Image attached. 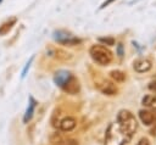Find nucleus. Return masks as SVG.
<instances>
[{
    "mask_svg": "<svg viewBox=\"0 0 156 145\" xmlns=\"http://www.w3.org/2000/svg\"><path fill=\"white\" fill-rule=\"evenodd\" d=\"M32 61H33V57H30V58L28 60V62L26 63V66H24V68H23V71H22V74H21V77H22V78H24V77H26V74H27V71L29 69Z\"/></svg>",
    "mask_w": 156,
    "mask_h": 145,
    "instance_id": "nucleus-17",
    "label": "nucleus"
},
{
    "mask_svg": "<svg viewBox=\"0 0 156 145\" xmlns=\"http://www.w3.org/2000/svg\"><path fill=\"white\" fill-rule=\"evenodd\" d=\"M149 89H150V90H155V91H156V80L149 84Z\"/></svg>",
    "mask_w": 156,
    "mask_h": 145,
    "instance_id": "nucleus-20",
    "label": "nucleus"
},
{
    "mask_svg": "<svg viewBox=\"0 0 156 145\" xmlns=\"http://www.w3.org/2000/svg\"><path fill=\"white\" fill-rule=\"evenodd\" d=\"M139 118L144 126H151L152 123L156 122V111L140 110L139 111Z\"/></svg>",
    "mask_w": 156,
    "mask_h": 145,
    "instance_id": "nucleus-7",
    "label": "nucleus"
},
{
    "mask_svg": "<svg viewBox=\"0 0 156 145\" xmlns=\"http://www.w3.org/2000/svg\"><path fill=\"white\" fill-rule=\"evenodd\" d=\"M132 136L116 122L111 123L105 134V145H126Z\"/></svg>",
    "mask_w": 156,
    "mask_h": 145,
    "instance_id": "nucleus-1",
    "label": "nucleus"
},
{
    "mask_svg": "<svg viewBox=\"0 0 156 145\" xmlns=\"http://www.w3.org/2000/svg\"><path fill=\"white\" fill-rule=\"evenodd\" d=\"M58 60H62V61H67V60H71L72 58V55L62 49H54V54H52Z\"/></svg>",
    "mask_w": 156,
    "mask_h": 145,
    "instance_id": "nucleus-14",
    "label": "nucleus"
},
{
    "mask_svg": "<svg viewBox=\"0 0 156 145\" xmlns=\"http://www.w3.org/2000/svg\"><path fill=\"white\" fill-rule=\"evenodd\" d=\"M136 145H150V141H149L147 138H141V139L138 141Z\"/></svg>",
    "mask_w": 156,
    "mask_h": 145,
    "instance_id": "nucleus-19",
    "label": "nucleus"
},
{
    "mask_svg": "<svg viewBox=\"0 0 156 145\" xmlns=\"http://www.w3.org/2000/svg\"><path fill=\"white\" fill-rule=\"evenodd\" d=\"M57 145H79V143L76 139H65V140L58 141Z\"/></svg>",
    "mask_w": 156,
    "mask_h": 145,
    "instance_id": "nucleus-16",
    "label": "nucleus"
},
{
    "mask_svg": "<svg viewBox=\"0 0 156 145\" xmlns=\"http://www.w3.org/2000/svg\"><path fill=\"white\" fill-rule=\"evenodd\" d=\"M117 123L130 136H133V134L135 133V130L138 128V122H136L134 115L130 111H128V110H121L118 112V115H117Z\"/></svg>",
    "mask_w": 156,
    "mask_h": 145,
    "instance_id": "nucleus-2",
    "label": "nucleus"
},
{
    "mask_svg": "<svg viewBox=\"0 0 156 145\" xmlns=\"http://www.w3.org/2000/svg\"><path fill=\"white\" fill-rule=\"evenodd\" d=\"M76 126H77V119L74 117H65L58 123L60 129L63 130V132H71L76 128Z\"/></svg>",
    "mask_w": 156,
    "mask_h": 145,
    "instance_id": "nucleus-10",
    "label": "nucleus"
},
{
    "mask_svg": "<svg viewBox=\"0 0 156 145\" xmlns=\"http://www.w3.org/2000/svg\"><path fill=\"white\" fill-rule=\"evenodd\" d=\"M61 89H62L65 93L71 94V95H76V94H78L79 90H80V84H79L78 78H77L76 76L72 74V76L68 78V80L63 84V87H62Z\"/></svg>",
    "mask_w": 156,
    "mask_h": 145,
    "instance_id": "nucleus-5",
    "label": "nucleus"
},
{
    "mask_svg": "<svg viewBox=\"0 0 156 145\" xmlns=\"http://www.w3.org/2000/svg\"><path fill=\"white\" fill-rule=\"evenodd\" d=\"M96 87H98V89H99L102 94L108 95V96L116 95L117 91H118V90H117V87H116L112 82L106 80V79H101V80L96 82Z\"/></svg>",
    "mask_w": 156,
    "mask_h": 145,
    "instance_id": "nucleus-6",
    "label": "nucleus"
},
{
    "mask_svg": "<svg viewBox=\"0 0 156 145\" xmlns=\"http://www.w3.org/2000/svg\"><path fill=\"white\" fill-rule=\"evenodd\" d=\"M133 67L138 73H145L151 69V61L147 58H136L133 63Z\"/></svg>",
    "mask_w": 156,
    "mask_h": 145,
    "instance_id": "nucleus-8",
    "label": "nucleus"
},
{
    "mask_svg": "<svg viewBox=\"0 0 156 145\" xmlns=\"http://www.w3.org/2000/svg\"><path fill=\"white\" fill-rule=\"evenodd\" d=\"M100 41L107 44V45H112L113 44V39L112 38H100Z\"/></svg>",
    "mask_w": 156,
    "mask_h": 145,
    "instance_id": "nucleus-18",
    "label": "nucleus"
},
{
    "mask_svg": "<svg viewBox=\"0 0 156 145\" xmlns=\"http://www.w3.org/2000/svg\"><path fill=\"white\" fill-rule=\"evenodd\" d=\"M141 104L144 106H147V107H152L154 110H156V94H147L143 97L141 100Z\"/></svg>",
    "mask_w": 156,
    "mask_h": 145,
    "instance_id": "nucleus-12",
    "label": "nucleus"
},
{
    "mask_svg": "<svg viewBox=\"0 0 156 145\" xmlns=\"http://www.w3.org/2000/svg\"><path fill=\"white\" fill-rule=\"evenodd\" d=\"M110 77L116 82V83H122L126 80V73L119 71V69H113L110 72Z\"/></svg>",
    "mask_w": 156,
    "mask_h": 145,
    "instance_id": "nucleus-15",
    "label": "nucleus"
},
{
    "mask_svg": "<svg viewBox=\"0 0 156 145\" xmlns=\"http://www.w3.org/2000/svg\"><path fill=\"white\" fill-rule=\"evenodd\" d=\"M15 23H16V18H11V19L4 22V23L0 26V35L7 34V33L12 29V27L15 26Z\"/></svg>",
    "mask_w": 156,
    "mask_h": 145,
    "instance_id": "nucleus-13",
    "label": "nucleus"
},
{
    "mask_svg": "<svg viewBox=\"0 0 156 145\" xmlns=\"http://www.w3.org/2000/svg\"><path fill=\"white\" fill-rule=\"evenodd\" d=\"M71 76H72V73L68 72V71H63V69L57 71V72L55 73V76H54V82H55V84H56L57 87L62 88L63 84L68 80V78H69Z\"/></svg>",
    "mask_w": 156,
    "mask_h": 145,
    "instance_id": "nucleus-9",
    "label": "nucleus"
},
{
    "mask_svg": "<svg viewBox=\"0 0 156 145\" xmlns=\"http://www.w3.org/2000/svg\"><path fill=\"white\" fill-rule=\"evenodd\" d=\"M89 54L94 60V62L101 66H107L113 58L112 52L106 46H102V45H93L89 50Z\"/></svg>",
    "mask_w": 156,
    "mask_h": 145,
    "instance_id": "nucleus-3",
    "label": "nucleus"
},
{
    "mask_svg": "<svg viewBox=\"0 0 156 145\" xmlns=\"http://www.w3.org/2000/svg\"><path fill=\"white\" fill-rule=\"evenodd\" d=\"M0 1H1V0H0Z\"/></svg>",
    "mask_w": 156,
    "mask_h": 145,
    "instance_id": "nucleus-21",
    "label": "nucleus"
},
{
    "mask_svg": "<svg viewBox=\"0 0 156 145\" xmlns=\"http://www.w3.org/2000/svg\"><path fill=\"white\" fill-rule=\"evenodd\" d=\"M54 39L60 43V44H63V45H69V46H73V45H77L80 43V40L76 37H73L72 34H69L68 32H65V30H56L54 32Z\"/></svg>",
    "mask_w": 156,
    "mask_h": 145,
    "instance_id": "nucleus-4",
    "label": "nucleus"
},
{
    "mask_svg": "<svg viewBox=\"0 0 156 145\" xmlns=\"http://www.w3.org/2000/svg\"><path fill=\"white\" fill-rule=\"evenodd\" d=\"M35 106H37V101L33 99V96H29V104H28V107H27L26 113H24V116H23V123H28V122L32 119Z\"/></svg>",
    "mask_w": 156,
    "mask_h": 145,
    "instance_id": "nucleus-11",
    "label": "nucleus"
}]
</instances>
